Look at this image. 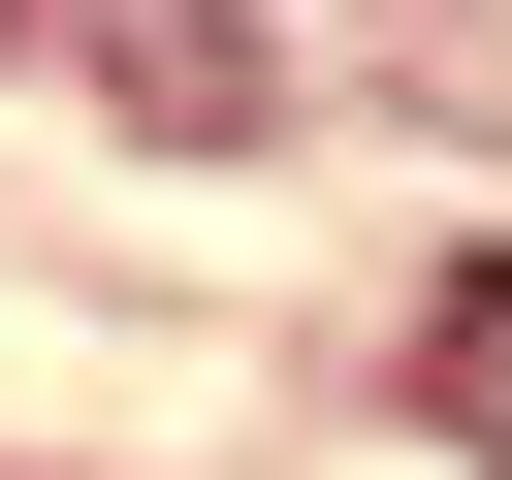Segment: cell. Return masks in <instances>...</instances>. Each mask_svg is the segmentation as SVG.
I'll list each match as a JSON object with an SVG mask.
<instances>
[{
  "label": "cell",
  "instance_id": "cell-1",
  "mask_svg": "<svg viewBox=\"0 0 512 480\" xmlns=\"http://www.w3.org/2000/svg\"><path fill=\"white\" fill-rule=\"evenodd\" d=\"M416 416H448V448H480V480H512V256H480V288H448V320H416Z\"/></svg>",
  "mask_w": 512,
  "mask_h": 480
}]
</instances>
